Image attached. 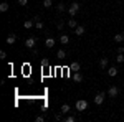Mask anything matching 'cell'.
<instances>
[{
	"label": "cell",
	"instance_id": "6da1fadb",
	"mask_svg": "<svg viewBox=\"0 0 124 122\" xmlns=\"http://www.w3.org/2000/svg\"><path fill=\"white\" fill-rule=\"evenodd\" d=\"M78 12H79V3H78V2L70 3V7H68V13H70V17H75Z\"/></svg>",
	"mask_w": 124,
	"mask_h": 122
},
{
	"label": "cell",
	"instance_id": "7a4b0ae2",
	"mask_svg": "<svg viewBox=\"0 0 124 122\" xmlns=\"http://www.w3.org/2000/svg\"><path fill=\"white\" fill-rule=\"evenodd\" d=\"M86 109H88V101H85V99L76 101V111L78 112H85Z\"/></svg>",
	"mask_w": 124,
	"mask_h": 122
},
{
	"label": "cell",
	"instance_id": "3957f363",
	"mask_svg": "<svg viewBox=\"0 0 124 122\" xmlns=\"http://www.w3.org/2000/svg\"><path fill=\"white\" fill-rule=\"evenodd\" d=\"M104 97H106L104 93H96V96H94V104H96V106H101V104L104 102Z\"/></svg>",
	"mask_w": 124,
	"mask_h": 122
},
{
	"label": "cell",
	"instance_id": "277c9868",
	"mask_svg": "<svg viewBox=\"0 0 124 122\" xmlns=\"http://www.w3.org/2000/svg\"><path fill=\"white\" fill-rule=\"evenodd\" d=\"M35 45H37V38L35 36H30L25 40V46L28 48V50H31V48H35Z\"/></svg>",
	"mask_w": 124,
	"mask_h": 122
},
{
	"label": "cell",
	"instance_id": "5b68a950",
	"mask_svg": "<svg viewBox=\"0 0 124 122\" xmlns=\"http://www.w3.org/2000/svg\"><path fill=\"white\" fill-rule=\"evenodd\" d=\"M119 94V89L116 87V86H109V89H108V96L109 97H116Z\"/></svg>",
	"mask_w": 124,
	"mask_h": 122
},
{
	"label": "cell",
	"instance_id": "8992f818",
	"mask_svg": "<svg viewBox=\"0 0 124 122\" xmlns=\"http://www.w3.org/2000/svg\"><path fill=\"white\" fill-rule=\"evenodd\" d=\"M79 69H81V65H79L78 61H73V63L70 65V71H71V73H76Z\"/></svg>",
	"mask_w": 124,
	"mask_h": 122
},
{
	"label": "cell",
	"instance_id": "52a82bcc",
	"mask_svg": "<svg viewBox=\"0 0 124 122\" xmlns=\"http://www.w3.org/2000/svg\"><path fill=\"white\" fill-rule=\"evenodd\" d=\"M117 73H119V69H117L116 66H109V68H108V74L111 76V78H114V76H117Z\"/></svg>",
	"mask_w": 124,
	"mask_h": 122
},
{
	"label": "cell",
	"instance_id": "ba28073f",
	"mask_svg": "<svg viewBox=\"0 0 124 122\" xmlns=\"http://www.w3.org/2000/svg\"><path fill=\"white\" fill-rule=\"evenodd\" d=\"M5 41H7V45H13V43L17 41V35H15V33H10Z\"/></svg>",
	"mask_w": 124,
	"mask_h": 122
},
{
	"label": "cell",
	"instance_id": "9c48e42d",
	"mask_svg": "<svg viewBox=\"0 0 124 122\" xmlns=\"http://www.w3.org/2000/svg\"><path fill=\"white\" fill-rule=\"evenodd\" d=\"M60 112L63 114V115H65V114H70V112H71V107H70V104H63V106H61V109H60Z\"/></svg>",
	"mask_w": 124,
	"mask_h": 122
},
{
	"label": "cell",
	"instance_id": "30bf717a",
	"mask_svg": "<svg viewBox=\"0 0 124 122\" xmlns=\"http://www.w3.org/2000/svg\"><path fill=\"white\" fill-rule=\"evenodd\" d=\"M108 65H109V61H108V58H101V59H99V68H101V69H106V68H108Z\"/></svg>",
	"mask_w": 124,
	"mask_h": 122
},
{
	"label": "cell",
	"instance_id": "8fae6325",
	"mask_svg": "<svg viewBox=\"0 0 124 122\" xmlns=\"http://www.w3.org/2000/svg\"><path fill=\"white\" fill-rule=\"evenodd\" d=\"M45 46L46 48H53L55 46V38H51V36L46 38V40H45Z\"/></svg>",
	"mask_w": 124,
	"mask_h": 122
},
{
	"label": "cell",
	"instance_id": "7c38bea8",
	"mask_svg": "<svg viewBox=\"0 0 124 122\" xmlns=\"http://www.w3.org/2000/svg\"><path fill=\"white\" fill-rule=\"evenodd\" d=\"M33 25H35V22H33V20H25V22H23V28H25V30H30Z\"/></svg>",
	"mask_w": 124,
	"mask_h": 122
},
{
	"label": "cell",
	"instance_id": "4fadbf2b",
	"mask_svg": "<svg viewBox=\"0 0 124 122\" xmlns=\"http://www.w3.org/2000/svg\"><path fill=\"white\" fill-rule=\"evenodd\" d=\"M66 10H68V8H66V5H65L63 2L56 5V12H58V13H63V12H66Z\"/></svg>",
	"mask_w": 124,
	"mask_h": 122
},
{
	"label": "cell",
	"instance_id": "5bb4252c",
	"mask_svg": "<svg viewBox=\"0 0 124 122\" xmlns=\"http://www.w3.org/2000/svg\"><path fill=\"white\" fill-rule=\"evenodd\" d=\"M60 43H61V45H68V43H70V36L61 33V36H60Z\"/></svg>",
	"mask_w": 124,
	"mask_h": 122
},
{
	"label": "cell",
	"instance_id": "9a60e30c",
	"mask_svg": "<svg viewBox=\"0 0 124 122\" xmlns=\"http://www.w3.org/2000/svg\"><path fill=\"white\" fill-rule=\"evenodd\" d=\"M75 30H76V31H75V33H76V36H81V35H85V31H86L85 27H81V25H78Z\"/></svg>",
	"mask_w": 124,
	"mask_h": 122
},
{
	"label": "cell",
	"instance_id": "2e32d148",
	"mask_svg": "<svg viewBox=\"0 0 124 122\" xmlns=\"http://www.w3.org/2000/svg\"><path fill=\"white\" fill-rule=\"evenodd\" d=\"M73 79H75L76 83H81V81H83V74H81L79 71H76V73H73Z\"/></svg>",
	"mask_w": 124,
	"mask_h": 122
},
{
	"label": "cell",
	"instance_id": "e0dca14e",
	"mask_svg": "<svg viewBox=\"0 0 124 122\" xmlns=\"http://www.w3.org/2000/svg\"><path fill=\"white\" fill-rule=\"evenodd\" d=\"M114 41L116 43H123L124 41V33H116L114 35Z\"/></svg>",
	"mask_w": 124,
	"mask_h": 122
},
{
	"label": "cell",
	"instance_id": "ac0fdd59",
	"mask_svg": "<svg viewBox=\"0 0 124 122\" xmlns=\"http://www.w3.org/2000/svg\"><path fill=\"white\" fill-rule=\"evenodd\" d=\"M56 58L58 59H65V58H66V51H65V50H58L56 51Z\"/></svg>",
	"mask_w": 124,
	"mask_h": 122
},
{
	"label": "cell",
	"instance_id": "d6986e66",
	"mask_svg": "<svg viewBox=\"0 0 124 122\" xmlns=\"http://www.w3.org/2000/svg\"><path fill=\"white\" fill-rule=\"evenodd\" d=\"M68 27H70V28H76V27H78V23H76V20L73 18V17H71V18L68 20Z\"/></svg>",
	"mask_w": 124,
	"mask_h": 122
},
{
	"label": "cell",
	"instance_id": "ffe728a7",
	"mask_svg": "<svg viewBox=\"0 0 124 122\" xmlns=\"http://www.w3.org/2000/svg\"><path fill=\"white\" fill-rule=\"evenodd\" d=\"M8 3H7V2H2V3H0V12H7V10H8Z\"/></svg>",
	"mask_w": 124,
	"mask_h": 122
},
{
	"label": "cell",
	"instance_id": "44dd1931",
	"mask_svg": "<svg viewBox=\"0 0 124 122\" xmlns=\"http://www.w3.org/2000/svg\"><path fill=\"white\" fill-rule=\"evenodd\" d=\"M43 7H45V8H51V7H53V2H51V0H43Z\"/></svg>",
	"mask_w": 124,
	"mask_h": 122
},
{
	"label": "cell",
	"instance_id": "7402d4cb",
	"mask_svg": "<svg viewBox=\"0 0 124 122\" xmlns=\"http://www.w3.org/2000/svg\"><path fill=\"white\" fill-rule=\"evenodd\" d=\"M116 61H117V63H124V55H123V53H117V56H116Z\"/></svg>",
	"mask_w": 124,
	"mask_h": 122
},
{
	"label": "cell",
	"instance_id": "603a6c76",
	"mask_svg": "<svg viewBox=\"0 0 124 122\" xmlns=\"http://www.w3.org/2000/svg\"><path fill=\"white\" fill-rule=\"evenodd\" d=\"M35 27H37V30H41L43 28V22H41V20H37V22H35Z\"/></svg>",
	"mask_w": 124,
	"mask_h": 122
},
{
	"label": "cell",
	"instance_id": "cb8c5ba5",
	"mask_svg": "<svg viewBox=\"0 0 124 122\" xmlns=\"http://www.w3.org/2000/svg\"><path fill=\"white\" fill-rule=\"evenodd\" d=\"M65 121H66V122H75V121H76V115H66Z\"/></svg>",
	"mask_w": 124,
	"mask_h": 122
},
{
	"label": "cell",
	"instance_id": "d4e9b609",
	"mask_svg": "<svg viewBox=\"0 0 124 122\" xmlns=\"http://www.w3.org/2000/svg\"><path fill=\"white\" fill-rule=\"evenodd\" d=\"M27 3H28V0H18V5L22 7H27Z\"/></svg>",
	"mask_w": 124,
	"mask_h": 122
},
{
	"label": "cell",
	"instance_id": "484cf974",
	"mask_svg": "<svg viewBox=\"0 0 124 122\" xmlns=\"http://www.w3.org/2000/svg\"><path fill=\"white\" fill-rule=\"evenodd\" d=\"M50 65V61H48L46 58H43V59H41V66H48Z\"/></svg>",
	"mask_w": 124,
	"mask_h": 122
},
{
	"label": "cell",
	"instance_id": "4316f807",
	"mask_svg": "<svg viewBox=\"0 0 124 122\" xmlns=\"http://www.w3.org/2000/svg\"><path fill=\"white\" fill-rule=\"evenodd\" d=\"M35 121H37V122H43V121H45V117H43V115H37Z\"/></svg>",
	"mask_w": 124,
	"mask_h": 122
},
{
	"label": "cell",
	"instance_id": "83f0119b",
	"mask_svg": "<svg viewBox=\"0 0 124 122\" xmlns=\"http://www.w3.org/2000/svg\"><path fill=\"white\" fill-rule=\"evenodd\" d=\"M5 58H7V53L2 50V51H0V59H5Z\"/></svg>",
	"mask_w": 124,
	"mask_h": 122
},
{
	"label": "cell",
	"instance_id": "f1b7e54d",
	"mask_svg": "<svg viewBox=\"0 0 124 122\" xmlns=\"http://www.w3.org/2000/svg\"><path fill=\"white\" fill-rule=\"evenodd\" d=\"M31 55L37 56V55H38V50H37V48H31Z\"/></svg>",
	"mask_w": 124,
	"mask_h": 122
},
{
	"label": "cell",
	"instance_id": "f546056e",
	"mask_svg": "<svg viewBox=\"0 0 124 122\" xmlns=\"http://www.w3.org/2000/svg\"><path fill=\"white\" fill-rule=\"evenodd\" d=\"M56 27H58V30H63V22H58Z\"/></svg>",
	"mask_w": 124,
	"mask_h": 122
},
{
	"label": "cell",
	"instance_id": "4dcf8cb0",
	"mask_svg": "<svg viewBox=\"0 0 124 122\" xmlns=\"http://www.w3.org/2000/svg\"><path fill=\"white\" fill-rule=\"evenodd\" d=\"M55 119L56 121H61V114H55Z\"/></svg>",
	"mask_w": 124,
	"mask_h": 122
},
{
	"label": "cell",
	"instance_id": "1f68e13d",
	"mask_svg": "<svg viewBox=\"0 0 124 122\" xmlns=\"http://www.w3.org/2000/svg\"><path fill=\"white\" fill-rule=\"evenodd\" d=\"M117 53H124V46H119V48H117Z\"/></svg>",
	"mask_w": 124,
	"mask_h": 122
},
{
	"label": "cell",
	"instance_id": "d6a6232c",
	"mask_svg": "<svg viewBox=\"0 0 124 122\" xmlns=\"http://www.w3.org/2000/svg\"><path fill=\"white\" fill-rule=\"evenodd\" d=\"M2 2H7V0H2Z\"/></svg>",
	"mask_w": 124,
	"mask_h": 122
}]
</instances>
